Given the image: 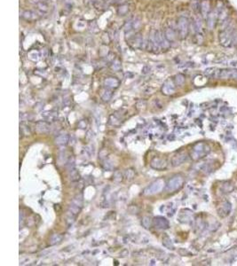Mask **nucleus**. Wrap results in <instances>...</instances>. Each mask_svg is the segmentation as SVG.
Wrapping results in <instances>:
<instances>
[{"label":"nucleus","mask_w":237,"mask_h":266,"mask_svg":"<svg viewBox=\"0 0 237 266\" xmlns=\"http://www.w3.org/2000/svg\"><path fill=\"white\" fill-rule=\"evenodd\" d=\"M83 206H84L83 194L78 193L73 198V200H72V201H71V203H70V205L68 208V211H67L68 218L69 220L74 221V219L80 214V212L83 208Z\"/></svg>","instance_id":"obj_1"},{"label":"nucleus","mask_w":237,"mask_h":266,"mask_svg":"<svg viewBox=\"0 0 237 266\" xmlns=\"http://www.w3.org/2000/svg\"><path fill=\"white\" fill-rule=\"evenodd\" d=\"M166 183L164 178H157L156 179L154 182H152L148 186H147L145 188V190L143 191V194L149 196V195H154L156 193H161L164 188H165Z\"/></svg>","instance_id":"obj_2"},{"label":"nucleus","mask_w":237,"mask_h":266,"mask_svg":"<svg viewBox=\"0 0 237 266\" xmlns=\"http://www.w3.org/2000/svg\"><path fill=\"white\" fill-rule=\"evenodd\" d=\"M184 182H185L184 178L181 175H175L168 180L164 190L168 193H174V192L179 190L183 186Z\"/></svg>","instance_id":"obj_3"},{"label":"nucleus","mask_w":237,"mask_h":266,"mask_svg":"<svg viewBox=\"0 0 237 266\" xmlns=\"http://www.w3.org/2000/svg\"><path fill=\"white\" fill-rule=\"evenodd\" d=\"M177 28H178V34L180 39H185L189 32V21L187 18L184 16L179 17L178 20Z\"/></svg>","instance_id":"obj_4"},{"label":"nucleus","mask_w":237,"mask_h":266,"mask_svg":"<svg viewBox=\"0 0 237 266\" xmlns=\"http://www.w3.org/2000/svg\"><path fill=\"white\" fill-rule=\"evenodd\" d=\"M208 152H209V149L207 148V146H206L205 144H203V143H197L193 147V151H192L191 156H192V158L194 160H198V159L203 157V155H205Z\"/></svg>","instance_id":"obj_5"},{"label":"nucleus","mask_w":237,"mask_h":266,"mask_svg":"<svg viewBox=\"0 0 237 266\" xmlns=\"http://www.w3.org/2000/svg\"><path fill=\"white\" fill-rule=\"evenodd\" d=\"M124 116L125 114H123V110L116 111L109 116V123L114 127H119L124 122Z\"/></svg>","instance_id":"obj_6"},{"label":"nucleus","mask_w":237,"mask_h":266,"mask_svg":"<svg viewBox=\"0 0 237 266\" xmlns=\"http://www.w3.org/2000/svg\"><path fill=\"white\" fill-rule=\"evenodd\" d=\"M168 162L163 157L156 156L150 161V167L156 170H163L167 168Z\"/></svg>","instance_id":"obj_7"},{"label":"nucleus","mask_w":237,"mask_h":266,"mask_svg":"<svg viewBox=\"0 0 237 266\" xmlns=\"http://www.w3.org/2000/svg\"><path fill=\"white\" fill-rule=\"evenodd\" d=\"M127 44H129L132 48L134 49H142L143 48L144 41H143V36L140 33L136 32L131 37H130L127 40Z\"/></svg>","instance_id":"obj_8"},{"label":"nucleus","mask_w":237,"mask_h":266,"mask_svg":"<svg viewBox=\"0 0 237 266\" xmlns=\"http://www.w3.org/2000/svg\"><path fill=\"white\" fill-rule=\"evenodd\" d=\"M175 91H176V85H175V83L173 80H171V78L170 79H167L162 88H161V91L163 95H166V96H170V95H172L175 93Z\"/></svg>","instance_id":"obj_9"},{"label":"nucleus","mask_w":237,"mask_h":266,"mask_svg":"<svg viewBox=\"0 0 237 266\" xmlns=\"http://www.w3.org/2000/svg\"><path fill=\"white\" fill-rule=\"evenodd\" d=\"M153 225L158 230H166L170 227L169 221L163 217H156L153 219Z\"/></svg>","instance_id":"obj_10"},{"label":"nucleus","mask_w":237,"mask_h":266,"mask_svg":"<svg viewBox=\"0 0 237 266\" xmlns=\"http://www.w3.org/2000/svg\"><path fill=\"white\" fill-rule=\"evenodd\" d=\"M35 129L38 133H48L51 131V124L48 121H38L36 123Z\"/></svg>","instance_id":"obj_11"},{"label":"nucleus","mask_w":237,"mask_h":266,"mask_svg":"<svg viewBox=\"0 0 237 266\" xmlns=\"http://www.w3.org/2000/svg\"><path fill=\"white\" fill-rule=\"evenodd\" d=\"M103 84H104L105 88H108V89H110V90H115V89H117L119 87L120 81L116 77L109 76V77H106L104 79Z\"/></svg>","instance_id":"obj_12"},{"label":"nucleus","mask_w":237,"mask_h":266,"mask_svg":"<svg viewBox=\"0 0 237 266\" xmlns=\"http://www.w3.org/2000/svg\"><path fill=\"white\" fill-rule=\"evenodd\" d=\"M220 44L224 46H229L233 42V34L228 30H224L219 36Z\"/></svg>","instance_id":"obj_13"},{"label":"nucleus","mask_w":237,"mask_h":266,"mask_svg":"<svg viewBox=\"0 0 237 266\" xmlns=\"http://www.w3.org/2000/svg\"><path fill=\"white\" fill-rule=\"evenodd\" d=\"M187 159V154L185 152H179L177 154H175L171 159V164L172 166L176 167L180 164H182Z\"/></svg>","instance_id":"obj_14"},{"label":"nucleus","mask_w":237,"mask_h":266,"mask_svg":"<svg viewBox=\"0 0 237 266\" xmlns=\"http://www.w3.org/2000/svg\"><path fill=\"white\" fill-rule=\"evenodd\" d=\"M156 34H157V37H158V40H159L161 49L163 51H167L171 46V43L167 40V38L165 37V35H164L163 32H162L160 30H156Z\"/></svg>","instance_id":"obj_15"},{"label":"nucleus","mask_w":237,"mask_h":266,"mask_svg":"<svg viewBox=\"0 0 237 266\" xmlns=\"http://www.w3.org/2000/svg\"><path fill=\"white\" fill-rule=\"evenodd\" d=\"M69 135L68 133H62V134H60L58 135L55 139H54V142L57 145L59 146H65L69 144Z\"/></svg>","instance_id":"obj_16"},{"label":"nucleus","mask_w":237,"mask_h":266,"mask_svg":"<svg viewBox=\"0 0 237 266\" xmlns=\"http://www.w3.org/2000/svg\"><path fill=\"white\" fill-rule=\"evenodd\" d=\"M68 170V174H69V179L72 181V182H76V181H79L80 180V174L78 172V170H76V167L73 166V167H69V168H67Z\"/></svg>","instance_id":"obj_17"},{"label":"nucleus","mask_w":237,"mask_h":266,"mask_svg":"<svg viewBox=\"0 0 237 266\" xmlns=\"http://www.w3.org/2000/svg\"><path fill=\"white\" fill-rule=\"evenodd\" d=\"M164 35H165V37L167 38V40L171 44V43H174L177 39V33L175 32V30L172 29V28H167L165 30H164Z\"/></svg>","instance_id":"obj_18"},{"label":"nucleus","mask_w":237,"mask_h":266,"mask_svg":"<svg viewBox=\"0 0 237 266\" xmlns=\"http://www.w3.org/2000/svg\"><path fill=\"white\" fill-rule=\"evenodd\" d=\"M21 16L24 20L28 21H35L36 19H37V16L38 14L33 11H30V10H26V11H23L22 14H21Z\"/></svg>","instance_id":"obj_19"},{"label":"nucleus","mask_w":237,"mask_h":266,"mask_svg":"<svg viewBox=\"0 0 237 266\" xmlns=\"http://www.w3.org/2000/svg\"><path fill=\"white\" fill-rule=\"evenodd\" d=\"M63 240V236L61 234L59 233H54L51 235L50 239H49V244L51 246H55V245H59L60 243H61Z\"/></svg>","instance_id":"obj_20"},{"label":"nucleus","mask_w":237,"mask_h":266,"mask_svg":"<svg viewBox=\"0 0 237 266\" xmlns=\"http://www.w3.org/2000/svg\"><path fill=\"white\" fill-rule=\"evenodd\" d=\"M113 90H110V89H108V88H105L102 91V93L101 94V99L104 101V102H109L112 97H113Z\"/></svg>","instance_id":"obj_21"},{"label":"nucleus","mask_w":237,"mask_h":266,"mask_svg":"<svg viewBox=\"0 0 237 266\" xmlns=\"http://www.w3.org/2000/svg\"><path fill=\"white\" fill-rule=\"evenodd\" d=\"M209 10H210V3L208 1H206V0H203L200 5V11L204 18H207V16L209 15L208 14Z\"/></svg>","instance_id":"obj_22"},{"label":"nucleus","mask_w":237,"mask_h":266,"mask_svg":"<svg viewBox=\"0 0 237 266\" xmlns=\"http://www.w3.org/2000/svg\"><path fill=\"white\" fill-rule=\"evenodd\" d=\"M43 116H44V118L46 121H48V122L50 123V122L55 121V120L58 118V113H57V112H54V111L46 112V113H44V114H43Z\"/></svg>","instance_id":"obj_23"},{"label":"nucleus","mask_w":237,"mask_h":266,"mask_svg":"<svg viewBox=\"0 0 237 266\" xmlns=\"http://www.w3.org/2000/svg\"><path fill=\"white\" fill-rule=\"evenodd\" d=\"M141 225L144 229H150L153 225V219L150 217H144L141 219Z\"/></svg>","instance_id":"obj_24"},{"label":"nucleus","mask_w":237,"mask_h":266,"mask_svg":"<svg viewBox=\"0 0 237 266\" xmlns=\"http://www.w3.org/2000/svg\"><path fill=\"white\" fill-rule=\"evenodd\" d=\"M123 176H124L125 180L128 181V182H130V181L133 180L134 178H135V170L133 169H127L125 170Z\"/></svg>","instance_id":"obj_25"},{"label":"nucleus","mask_w":237,"mask_h":266,"mask_svg":"<svg viewBox=\"0 0 237 266\" xmlns=\"http://www.w3.org/2000/svg\"><path fill=\"white\" fill-rule=\"evenodd\" d=\"M36 5L37 10L41 14H44V13H46L47 11H48V6H47V4L45 2H44V1H41V0H39V1Z\"/></svg>","instance_id":"obj_26"},{"label":"nucleus","mask_w":237,"mask_h":266,"mask_svg":"<svg viewBox=\"0 0 237 266\" xmlns=\"http://www.w3.org/2000/svg\"><path fill=\"white\" fill-rule=\"evenodd\" d=\"M215 21H216V18H215V14L214 13H211L207 16V25H208L210 29H213V27L215 25Z\"/></svg>","instance_id":"obj_27"},{"label":"nucleus","mask_w":237,"mask_h":266,"mask_svg":"<svg viewBox=\"0 0 237 266\" xmlns=\"http://www.w3.org/2000/svg\"><path fill=\"white\" fill-rule=\"evenodd\" d=\"M163 245L168 249H171V250L174 249V246L171 242V240L167 235H164V237L163 238Z\"/></svg>","instance_id":"obj_28"},{"label":"nucleus","mask_w":237,"mask_h":266,"mask_svg":"<svg viewBox=\"0 0 237 266\" xmlns=\"http://www.w3.org/2000/svg\"><path fill=\"white\" fill-rule=\"evenodd\" d=\"M110 68H111V69L113 71H116V72L121 70V68H122V63H121L120 60L119 59H115L112 61V64H111Z\"/></svg>","instance_id":"obj_29"},{"label":"nucleus","mask_w":237,"mask_h":266,"mask_svg":"<svg viewBox=\"0 0 237 266\" xmlns=\"http://www.w3.org/2000/svg\"><path fill=\"white\" fill-rule=\"evenodd\" d=\"M174 83L176 85L178 86H181L183 85V83H185V76L182 74H178L175 76L174 77Z\"/></svg>","instance_id":"obj_30"},{"label":"nucleus","mask_w":237,"mask_h":266,"mask_svg":"<svg viewBox=\"0 0 237 266\" xmlns=\"http://www.w3.org/2000/svg\"><path fill=\"white\" fill-rule=\"evenodd\" d=\"M128 12H129V6H127V5H121V6L117 8V14H118L119 15L123 16V15L127 14Z\"/></svg>","instance_id":"obj_31"},{"label":"nucleus","mask_w":237,"mask_h":266,"mask_svg":"<svg viewBox=\"0 0 237 266\" xmlns=\"http://www.w3.org/2000/svg\"><path fill=\"white\" fill-rule=\"evenodd\" d=\"M29 60H31L32 61H37L40 58V55H39V52L36 51H30L29 52Z\"/></svg>","instance_id":"obj_32"},{"label":"nucleus","mask_w":237,"mask_h":266,"mask_svg":"<svg viewBox=\"0 0 237 266\" xmlns=\"http://www.w3.org/2000/svg\"><path fill=\"white\" fill-rule=\"evenodd\" d=\"M124 178V176L122 174L121 171L119 170H116L115 171L114 175H113V180L116 183H120L121 181H123V179Z\"/></svg>","instance_id":"obj_33"},{"label":"nucleus","mask_w":237,"mask_h":266,"mask_svg":"<svg viewBox=\"0 0 237 266\" xmlns=\"http://www.w3.org/2000/svg\"><path fill=\"white\" fill-rule=\"evenodd\" d=\"M88 126V122L86 119H82L77 123V127L81 130H85Z\"/></svg>","instance_id":"obj_34"},{"label":"nucleus","mask_w":237,"mask_h":266,"mask_svg":"<svg viewBox=\"0 0 237 266\" xmlns=\"http://www.w3.org/2000/svg\"><path fill=\"white\" fill-rule=\"evenodd\" d=\"M140 26H141V22H140L139 19H135V20L132 21V28H133V30H134V31L139 29ZM135 32H136V31H135Z\"/></svg>","instance_id":"obj_35"},{"label":"nucleus","mask_w":237,"mask_h":266,"mask_svg":"<svg viewBox=\"0 0 237 266\" xmlns=\"http://www.w3.org/2000/svg\"><path fill=\"white\" fill-rule=\"evenodd\" d=\"M21 131H22V133L24 134V135H30L31 134V132H30V130H29V128H28L26 125H24V124H21Z\"/></svg>","instance_id":"obj_36"},{"label":"nucleus","mask_w":237,"mask_h":266,"mask_svg":"<svg viewBox=\"0 0 237 266\" xmlns=\"http://www.w3.org/2000/svg\"><path fill=\"white\" fill-rule=\"evenodd\" d=\"M150 70H151V68L148 66H145V67H143V68H142L141 73L143 75H148V74L150 73Z\"/></svg>","instance_id":"obj_37"},{"label":"nucleus","mask_w":237,"mask_h":266,"mask_svg":"<svg viewBox=\"0 0 237 266\" xmlns=\"http://www.w3.org/2000/svg\"><path fill=\"white\" fill-rule=\"evenodd\" d=\"M128 254H129V251L127 250V249H123L121 253H120V256H122V257H125L126 255H128Z\"/></svg>","instance_id":"obj_38"},{"label":"nucleus","mask_w":237,"mask_h":266,"mask_svg":"<svg viewBox=\"0 0 237 266\" xmlns=\"http://www.w3.org/2000/svg\"><path fill=\"white\" fill-rule=\"evenodd\" d=\"M41 1H44V2H45V1H46V0H41Z\"/></svg>","instance_id":"obj_39"}]
</instances>
